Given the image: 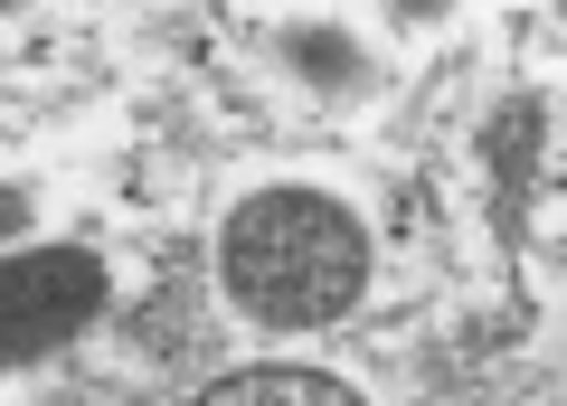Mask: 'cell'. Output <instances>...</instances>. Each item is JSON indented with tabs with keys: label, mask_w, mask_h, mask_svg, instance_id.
Wrapping results in <instances>:
<instances>
[{
	"label": "cell",
	"mask_w": 567,
	"mask_h": 406,
	"mask_svg": "<svg viewBox=\"0 0 567 406\" xmlns=\"http://www.w3.org/2000/svg\"><path fill=\"white\" fill-rule=\"evenodd\" d=\"M104 293H114V274H104L95 246H20V256H0V368L48 360L76 331H95Z\"/></svg>",
	"instance_id": "2"
},
{
	"label": "cell",
	"mask_w": 567,
	"mask_h": 406,
	"mask_svg": "<svg viewBox=\"0 0 567 406\" xmlns=\"http://www.w3.org/2000/svg\"><path fill=\"white\" fill-rule=\"evenodd\" d=\"M199 406H369V397L322 368H227L199 387Z\"/></svg>",
	"instance_id": "3"
},
{
	"label": "cell",
	"mask_w": 567,
	"mask_h": 406,
	"mask_svg": "<svg viewBox=\"0 0 567 406\" xmlns=\"http://www.w3.org/2000/svg\"><path fill=\"white\" fill-rule=\"evenodd\" d=\"M29 227V189H0V237H20Z\"/></svg>",
	"instance_id": "4"
},
{
	"label": "cell",
	"mask_w": 567,
	"mask_h": 406,
	"mask_svg": "<svg viewBox=\"0 0 567 406\" xmlns=\"http://www.w3.org/2000/svg\"><path fill=\"white\" fill-rule=\"evenodd\" d=\"M218 293L256 331H331L369 293V227L322 189H246L218 227Z\"/></svg>",
	"instance_id": "1"
}]
</instances>
